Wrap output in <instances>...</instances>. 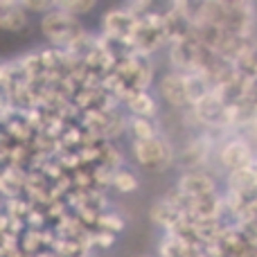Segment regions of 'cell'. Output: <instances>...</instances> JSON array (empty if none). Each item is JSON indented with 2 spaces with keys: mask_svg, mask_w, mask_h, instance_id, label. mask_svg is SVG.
<instances>
[{
  "mask_svg": "<svg viewBox=\"0 0 257 257\" xmlns=\"http://www.w3.org/2000/svg\"><path fill=\"white\" fill-rule=\"evenodd\" d=\"M255 133H257V122H255Z\"/></svg>",
  "mask_w": 257,
  "mask_h": 257,
  "instance_id": "15",
  "label": "cell"
},
{
  "mask_svg": "<svg viewBox=\"0 0 257 257\" xmlns=\"http://www.w3.org/2000/svg\"><path fill=\"white\" fill-rule=\"evenodd\" d=\"M255 165H257V163H255Z\"/></svg>",
  "mask_w": 257,
  "mask_h": 257,
  "instance_id": "17",
  "label": "cell"
},
{
  "mask_svg": "<svg viewBox=\"0 0 257 257\" xmlns=\"http://www.w3.org/2000/svg\"><path fill=\"white\" fill-rule=\"evenodd\" d=\"M176 190L181 192L183 196H187V199L199 201V199H205V196L217 194V183H214L212 176L194 169V172H185L181 178H178Z\"/></svg>",
  "mask_w": 257,
  "mask_h": 257,
  "instance_id": "4",
  "label": "cell"
},
{
  "mask_svg": "<svg viewBox=\"0 0 257 257\" xmlns=\"http://www.w3.org/2000/svg\"><path fill=\"white\" fill-rule=\"evenodd\" d=\"M59 9H63V12H68L70 16H77V14H88L95 9V3L93 0H72V3H57Z\"/></svg>",
  "mask_w": 257,
  "mask_h": 257,
  "instance_id": "12",
  "label": "cell"
},
{
  "mask_svg": "<svg viewBox=\"0 0 257 257\" xmlns=\"http://www.w3.org/2000/svg\"><path fill=\"white\" fill-rule=\"evenodd\" d=\"M99 221V226H102V230L104 232H120L122 228H124V221H122L120 217H115V214H102V217L97 219Z\"/></svg>",
  "mask_w": 257,
  "mask_h": 257,
  "instance_id": "13",
  "label": "cell"
},
{
  "mask_svg": "<svg viewBox=\"0 0 257 257\" xmlns=\"http://www.w3.org/2000/svg\"><path fill=\"white\" fill-rule=\"evenodd\" d=\"M138 185H140V181L136 178V174L133 172H124V169H120V172L113 174V187H115L117 192H136Z\"/></svg>",
  "mask_w": 257,
  "mask_h": 257,
  "instance_id": "11",
  "label": "cell"
},
{
  "mask_svg": "<svg viewBox=\"0 0 257 257\" xmlns=\"http://www.w3.org/2000/svg\"><path fill=\"white\" fill-rule=\"evenodd\" d=\"M199 54H201V43L190 36V39H183V41H176V43H174V48L169 50V61H172L176 68H181V70L196 72Z\"/></svg>",
  "mask_w": 257,
  "mask_h": 257,
  "instance_id": "7",
  "label": "cell"
},
{
  "mask_svg": "<svg viewBox=\"0 0 257 257\" xmlns=\"http://www.w3.org/2000/svg\"><path fill=\"white\" fill-rule=\"evenodd\" d=\"M128 131H131L133 142H145V140H154L156 136V126L151 124L149 117H131L128 122Z\"/></svg>",
  "mask_w": 257,
  "mask_h": 257,
  "instance_id": "10",
  "label": "cell"
},
{
  "mask_svg": "<svg viewBox=\"0 0 257 257\" xmlns=\"http://www.w3.org/2000/svg\"><path fill=\"white\" fill-rule=\"evenodd\" d=\"M138 25H140V18H136L128 9H111L102 18L104 34L115 41H133Z\"/></svg>",
  "mask_w": 257,
  "mask_h": 257,
  "instance_id": "3",
  "label": "cell"
},
{
  "mask_svg": "<svg viewBox=\"0 0 257 257\" xmlns=\"http://www.w3.org/2000/svg\"><path fill=\"white\" fill-rule=\"evenodd\" d=\"M138 257H145V255H138Z\"/></svg>",
  "mask_w": 257,
  "mask_h": 257,
  "instance_id": "16",
  "label": "cell"
},
{
  "mask_svg": "<svg viewBox=\"0 0 257 257\" xmlns=\"http://www.w3.org/2000/svg\"><path fill=\"white\" fill-rule=\"evenodd\" d=\"M0 27L5 32H21L23 27L27 25V18L25 12H23V5L21 3H9V0H3L0 3Z\"/></svg>",
  "mask_w": 257,
  "mask_h": 257,
  "instance_id": "8",
  "label": "cell"
},
{
  "mask_svg": "<svg viewBox=\"0 0 257 257\" xmlns=\"http://www.w3.org/2000/svg\"><path fill=\"white\" fill-rule=\"evenodd\" d=\"M133 156L136 160L149 172H160V169L169 167L174 160V151L167 140L163 138H154V140L145 142H133Z\"/></svg>",
  "mask_w": 257,
  "mask_h": 257,
  "instance_id": "2",
  "label": "cell"
},
{
  "mask_svg": "<svg viewBox=\"0 0 257 257\" xmlns=\"http://www.w3.org/2000/svg\"><path fill=\"white\" fill-rule=\"evenodd\" d=\"M21 5L25 9H36V12H48V9H52L54 12V9H57V3H43V0H36V3L34 0H27V3H21Z\"/></svg>",
  "mask_w": 257,
  "mask_h": 257,
  "instance_id": "14",
  "label": "cell"
},
{
  "mask_svg": "<svg viewBox=\"0 0 257 257\" xmlns=\"http://www.w3.org/2000/svg\"><path fill=\"white\" fill-rule=\"evenodd\" d=\"M160 97L169 104V106H187L190 104V95H187V77L185 72H169L160 79L158 84Z\"/></svg>",
  "mask_w": 257,
  "mask_h": 257,
  "instance_id": "5",
  "label": "cell"
},
{
  "mask_svg": "<svg viewBox=\"0 0 257 257\" xmlns=\"http://www.w3.org/2000/svg\"><path fill=\"white\" fill-rule=\"evenodd\" d=\"M41 30H43L45 39L50 43L61 45V48H72L81 39V25L75 21V16H70L68 12H63L59 7L43 16Z\"/></svg>",
  "mask_w": 257,
  "mask_h": 257,
  "instance_id": "1",
  "label": "cell"
},
{
  "mask_svg": "<svg viewBox=\"0 0 257 257\" xmlns=\"http://www.w3.org/2000/svg\"><path fill=\"white\" fill-rule=\"evenodd\" d=\"M219 160L230 174L255 165L253 149H250V145L246 140H230L228 145H223V149L219 151Z\"/></svg>",
  "mask_w": 257,
  "mask_h": 257,
  "instance_id": "6",
  "label": "cell"
},
{
  "mask_svg": "<svg viewBox=\"0 0 257 257\" xmlns=\"http://www.w3.org/2000/svg\"><path fill=\"white\" fill-rule=\"evenodd\" d=\"M124 104L133 117H151L156 113V99L147 90H126Z\"/></svg>",
  "mask_w": 257,
  "mask_h": 257,
  "instance_id": "9",
  "label": "cell"
}]
</instances>
